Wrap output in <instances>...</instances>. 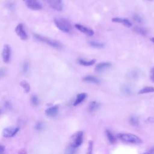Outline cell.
I'll use <instances>...</instances> for the list:
<instances>
[{
    "label": "cell",
    "instance_id": "6da1fadb",
    "mask_svg": "<svg viewBox=\"0 0 154 154\" xmlns=\"http://www.w3.org/2000/svg\"><path fill=\"white\" fill-rule=\"evenodd\" d=\"M118 138L125 143L138 144L142 143L141 139L137 135L131 133H120L117 135Z\"/></svg>",
    "mask_w": 154,
    "mask_h": 154
},
{
    "label": "cell",
    "instance_id": "7a4b0ae2",
    "mask_svg": "<svg viewBox=\"0 0 154 154\" xmlns=\"http://www.w3.org/2000/svg\"><path fill=\"white\" fill-rule=\"evenodd\" d=\"M54 24L60 31L64 32H70L72 26L69 20L63 17L55 18L54 20Z\"/></svg>",
    "mask_w": 154,
    "mask_h": 154
},
{
    "label": "cell",
    "instance_id": "3957f363",
    "mask_svg": "<svg viewBox=\"0 0 154 154\" xmlns=\"http://www.w3.org/2000/svg\"><path fill=\"white\" fill-rule=\"evenodd\" d=\"M34 37L37 40L43 42V43H45V44H46L52 48H54L55 49H61L63 47L62 45L59 42H58L57 40H54L51 38H48L46 37H45V36H43V35H39L37 34H34Z\"/></svg>",
    "mask_w": 154,
    "mask_h": 154
},
{
    "label": "cell",
    "instance_id": "277c9868",
    "mask_svg": "<svg viewBox=\"0 0 154 154\" xmlns=\"http://www.w3.org/2000/svg\"><path fill=\"white\" fill-rule=\"evenodd\" d=\"M82 139L83 132L82 131H79L72 136V140H70V143L69 144H70L75 148L78 147L82 143Z\"/></svg>",
    "mask_w": 154,
    "mask_h": 154
},
{
    "label": "cell",
    "instance_id": "5b68a950",
    "mask_svg": "<svg viewBox=\"0 0 154 154\" xmlns=\"http://www.w3.org/2000/svg\"><path fill=\"white\" fill-rule=\"evenodd\" d=\"M11 56V47L8 45H5L2 52V60L5 63H8L10 61Z\"/></svg>",
    "mask_w": 154,
    "mask_h": 154
},
{
    "label": "cell",
    "instance_id": "8992f818",
    "mask_svg": "<svg viewBox=\"0 0 154 154\" xmlns=\"http://www.w3.org/2000/svg\"><path fill=\"white\" fill-rule=\"evenodd\" d=\"M26 7L32 10H40L42 9V5L38 0H26L25 1Z\"/></svg>",
    "mask_w": 154,
    "mask_h": 154
},
{
    "label": "cell",
    "instance_id": "52a82bcc",
    "mask_svg": "<svg viewBox=\"0 0 154 154\" xmlns=\"http://www.w3.org/2000/svg\"><path fill=\"white\" fill-rule=\"evenodd\" d=\"M15 32L17 36L22 40H25L28 38V35L24 29V26L22 23H19L16 26Z\"/></svg>",
    "mask_w": 154,
    "mask_h": 154
},
{
    "label": "cell",
    "instance_id": "ba28073f",
    "mask_svg": "<svg viewBox=\"0 0 154 154\" xmlns=\"http://www.w3.org/2000/svg\"><path fill=\"white\" fill-rule=\"evenodd\" d=\"M50 7L56 11H61L63 8V0H48Z\"/></svg>",
    "mask_w": 154,
    "mask_h": 154
},
{
    "label": "cell",
    "instance_id": "9c48e42d",
    "mask_svg": "<svg viewBox=\"0 0 154 154\" xmlns=\"http://www.w3.org/2000/svg\"><path fill=\"white\" fill-rule=\"evenodd\" d=\"M19 128L18 127H8L7 128H5L2 131V135L5 137H12L14 136L17 132L19 131Z\"/></svg>",
    "mask_w": 154,
    "mask_h": 154
},
{
    "label": "cell",
    "instance_id": "30bf717a",
    "mask_svg": "<svg viewBox=\"0 0 154 154\" xmlns=\"http://www.w3.org/2000/svg\"><path fill=\"white\" fill-rule=\"evenodd\" d=\"M75 27L78 30L81 31V32H83V33H84L85 34H86L88 36H92L94 34V31L92 29H91L90 28H88V27H86V26H85L84 25H82L81 24L76 23V24H75Z\"/></svg>",
    "mask_w": 154,
    "mask_h": 154
},
{
    "label": "cell",
    "instance_id": "8fae6325",
    "mask_svg": "<svg viewBox=\"0 0 154 154\" xmlns=\"http://www.w3.org/2000/svg\"><path fill=\"white\" fill-rule=\"evenodd\" d=\"M111 20L112 22H114V23H122L126 27H131L132 25V23L127 19H123V18H120V17H113L111 19Z\"/></svg>",
    "mask_w": 154,
    "mask_h": 154
},
{
    "label": "cell",
    "instance_id": "7c38bea8",
    "mask_svg": "<svg viewBox=\"0 0 154 154\" xmlns=\"http://www.w3.org/2000/svg\"><path fill=\"white\" fill-rule=\"evenodd\" d=\"M111 66V64L109 62H102L98 63L95 67V70L97 72H101Z\"/></svg>",
    "mask_w": 154,
    "mask_h": 154
},
{
    "label": "cell",
    "instance_id": "4fadbf2b",
    "mask_svg": "<svg viewBox=\"0 0 154 154\" xmlns=\"http://www.w3.org/2000/svg\"><path fill=\"white\" fill-rule=\"evenodd\" d=\"M58 106L57 105H54L51 106L46 109L45 114L46 116L49 117H54L55 116L58 112Z\"/></svg>",
    "mask_w": 154,
    "mask_h": 154
},
{
    "label": "cell",
    "instance_id": "5bb4252c",
    "mask_svg": "<svg viewBox=\"0 0 154 154\" xmlns=\"http://www.w3.org/2000/svg\"><path fill=\"white\" fill-rule=\"evenodd\" d=\"M82 81L85 82L96 84H98L100 82V80L98 78H97L93 76H90V75H87V76H84L82 78Z\"/></svg>",
    "mask_w": 154,
    "mask_h": 154
},
{
    "label": "cell",
    "instance_id": "9a60e30c",
    "mask_svg": "<svg viewBox=\"0 0 154 154\" xmlns=\"http://www.w3.org/2000/svg\"><path fill=\"white\" fill-rule=\"evenodd\" d=\"M87 94L85 93H79L76 96V97L75 100V102L73 103L74 106H77L79 104H80L81 102H82L86 98Z\"/></svg>",
    "mask_w": 154,
    "mask_h": 154
},
{
    "label": "cell",
    "instance_id": "2e32d148",
    "mask_svg": "<svg viewBox=\"0 0 154 154\" xmlns=\"http://www.w3.org/2000/svg\"><path fill=\"white\" fill-rule=\"evenodd\" d=\"M78 61V63L80 65H82V66H90L93 65L96 63V60L93 59V60H91L87 61V60H84V59H79Z\"/></svg>",
    "mask_w": 154,
    "mask_h": 154
},
{
    "label": "cell",
    "instance_id": "e0dca14e",
    "mask_svg": "<svg viewBox=\"0 0 154 154\" xmlns=\"http://www.w3.org/2000/svg\"><path fill=\"white\" fill-rule=\"evenodd\" d=\"M88 44L94 48H98V49H101L104 47V44L102 42H97V41H93L91 40L88 42Z\"/></svg>",
    "mask_w": 154,
    "mask_h": 154
},
{
    "label": "cell",
    "instance_id": "ac0fdd59",
    "mask_svg": "<svg viewBox=\"0 0 154 154\" xmlns=\"http://www.w3.org/2000/svg\"><path fill=\"white\" fill-rule=\"evenodd\" d=\"M105 134H106V135L107 137V138H108V141L111 143L113 144V143H114L116 141V138L115 136L113 135V134L110 131H109L108 129L106 130Z\"/></svg>",
    "mask_w": 154,
    "mask_h": 154
},
{
    "label": "cell",
    "instance_id": "d6986e66",
    "mask_svg": "<svg viewBox=\"0 0 154 154\" xmlns=\"http://www.w3.org/2000/svg\"><path fill=\"white\" fill-rule=\"evenodd\" d=\"M153 92H154V87H145L141 88L138 91V94H142L153 93Z\"/></svg>",
    "mask_w": 154,
    "mask_h": 154
},
{
    "label": "cell",
    "instance_id": "ffe728a7",
    "mask_svg": "<svg viewBox=\"0 0 154 154\" xmlns=\"http://www.w3.org/2000/svg\"><path fill=\"white\" fill-rule=\"evenodd\" d=\"M99 106V104L97 102L92 101L88 105V109L90 112H93V111H95L96 109H97L98 108Z\"/></svg>",
    "mask_w": 154,
    "mask_h": 154
},
{
    "label": "cell",
    "instance_id": "44dd1931",
    "mask_svg": "<svg viewBox=\"0 0 154 154\" xmlns=\"http://www.w3.org/2000/svg\"><path fill=\"white\" fill-rule=\"evenodd\" d=\"M129 123L134 126H137L139 125V119L135 116H131L129 117Z\"/></svg>",
    "mask_w": 154,
    "mask_h": 154
},
{
    "label": "cell",
    "instance_id": "7402d4cb",
    "mask_svg": "<svg viewBox=\"0 0 154 154\" xmlns=\"http://www.w3.org/2000/svg\"><path fill=\"white\" fill-rule=\"evenodd\" d=\"M20 85L23 88V89L25 90L26 93H28L30 90V85L28 82H27L26 81H22L20 82Z\"/></svg>",
    "mask_w": 154,
    "mask_h": 154
},
{
    "label": "cell",
    "instance_id": "603a6c76",
    "mask_svg": "<svg viewBox=\"0 0 154 154\" xmlns=\"http://www.w3.org/2000/svg\"><path fill=\"white\" fill-rule=\"evenodd\" d=\"M134 30L136 32H137V33H138V34H141V35H146V34H147V31H146L144 28H142V27L135 26V27L134 28Z\"/></svg>",
    "mask_w": 154,
    "mask_h": 154
},
{
    "label": "cell",
    "instance_id": "cb8c5ba5",
    "mask_svg": "<svg viewBox=\"0 0 154 154\" xmlns=\"http://www.w3.org/2000/svg\"><path fill=\"white\" fill-rule=\"evenodd\" d=\"M29 69V63L28 61H25L22 65V71L23 73H26Z\"/></svg>",
    "mask_w": 154,
    "mask_h": 154
},
{
    "label": "cell",
    "instance_id": "d4e9b609",
    "mask_svg": "<svg viewBox=\"0 0 154 154\" xmlns=\"http://www.w3.org/2000/svg\"><path fill=\"white\" fill-rule=\"evenodd\" d=\"M75 149L74 147L69 144L66 149L64 154H75Z\"/></svg>",
    "mask_w": 154,
    "mask_h": 154
},
{
    "label": "cell",
    "instance_id": "484cf974",
    "mask_svg": "<svg viewBox=\"0 0 154 154\" xmlns=\"http://www.w3.org/2000/svg\"><path fill=\"white\" fill-rule=\"evenodd\" d=\"M31 102L34 106H37L39 102L37 96L36 95H32L31 97Z\"/></svg>",
    "mask_w": 154,
    "mask_h": 154
},
{
    "label": "cell",
    "instance_id": "4316f807",
    "mask_svg": "<svg viewBox=\"0 0 154 154\" xmlns=\"http://www.w3.org/2000/svg\"><path fill=\"white\" fill-rule=\"evenodd\" d=\"M122 91L124 94H129L131 93V89L128 85L123 86L122 88Z\"/></svg>",
    "mask_w": 154,
    "mask_h": 154
},
{
    "label": "cell",
    "instance_id": "83f0119b",
    "mask_svg": "<svg viewBox=\"0 0 154 154\" xmlns=\"http://www.w3.org/2000/svg\"><path fill=\"white\" fill-rule=\"evenodd\" d=\"M43 128V124L42 122H38L35 125V128L36 130H42Z\"/></svg>",
    "mask_w": 154,
    "mask_h": 154
},
{
    "label": "cell",
    "instance_id": "f1b7e54d",
    "mask_svg": "<svg viewBox=\"0 0 154 154\" xmlns=\"http://www.w3.org/2000/svg\"><path fill=\"white\" fill-rule=\"evenodd\" d=\"M92 149H93V142L90 141L88 143V147L87 154H91L92 153Z\"/></svg>",
    "mask_w": 154,
    "mask_h": 154
},
{
    "label": "cell",
    "instance_id": "f546056e",
    "mask_svg": "<svg viewBox=\"0 0 154 154\" xmlns=\"http://www.w3.org/2000/svg\"><path fill=\"white\" fill-rule=\"evenodd\" d=\"M150 79L154 83V67L152 68L150 71Z\"/></svg>",
    "mask_w": 154,
    "mask_h": 154
},
{
    "label": "cell",
    "instance_id": "4dcf8cb0",
    "mask_svg": "<svg viewBox=\"0 0 154 154\" xmlns=\"http://www.w3.org/2000/svg\"><path fill=\"white\" fill-rule=\"evenodd\" d=\"M133 19L134 20H135L136 22H138V23H141L142 22V19L141 17H140L137 14H134L133 16Z\"/></svg>",
    "mask_w": 154,
    "mask_h": 154
},
{
    "label": "cell",
    "instance_id": "1f68e13d",
    "mask_svg": "<svg viewBox=\"0 0 154 154\" xmlns=\"http://www.w3.org/2000/svg\"><path fill=\"white\" fill-rule=\"evenodd\" d=\"M5 74V69L1 68V70H0V75H1V77H2Z\"/></svg>",
    "mask_w": 154,
    "mask_h": 154
},
{
    "label": "cell",
    "instance_id": "d6a6232c",
    "mask_svg": "<svg viewBox=\"0 0 154 154\" xmlns=\"http://www.w3.org/2000/svg\"><path fill=\"white\" fill-rule=\"evenodd\" d=\"M18 154H26V152L25 149H21L19 151Z\"/></svg>",
    "mask_w": 154,
    "mask_h": 154
},
{
    "label": "cell",
    "instance_id": "836d02e7",
    "mask_svg": "<svg viewBox=\"0 0 154 154\" xmlns=\"http://www.w3.org/2000/svg\"><path fill=\"white\" fill-rule=\"evenodd\" d=\"M4 147H3L2 145H1V147H0V153L1 154H4Z\"/></svg>",
    "mask_w": 154,
    "mask_h": 154
},
{
    "label": "cell",
    "instance_id": "e575fe53",
    "mask_svg": "<svg viewBox=\"0 0 154 154\" xmlns=\"http://www.w3.org/2000/svg\"><path fill=\"white\" fill-rule=\"evenodd\" d=\"M149 152L150 153H151L152 154H154V147H152V148H151Z\"/></svg>",
    "mask_w": 154,
    "mask_h": 154
},
{
    "label": "cell",
    "instance_id": "d590c367",
    "mask_svg": "<svg viewBox=\"0 0 154 154\" xmlns=\"http://www.w3.org/2000/svg\"><path fill=\"white\" fill-rule=\"evenodd\" d=\"M150 41H151L152 42H153V43H154V37H152V38H150Z\"/></svg>",
    "mask_w": 154,
    "mask_h": 154
},
{
    "label": "cell",
    "instance_id": "8d00e7d4",
    "mask_svg": "<svg viewBox=\"0 0 154 154\" xmlns=\"http://www.w3.org/2000/svg\"><path fill=\"white\" fill-rule=\"evenodd\" d=\"M143 154H152V153H150L149 152H144V153H143Z\"/></svg>",
    "mask_w": 154,
    "mask_h": 154
},
{
    "label": "cell",
    "instance_id": "74e56055",
    "mask_svg": "<svg viewBox=\"0 0 154 154\" xmlns=\"http://www.w3.org/2000/svg\"><path fill=\"white\" fill-rule=\"evenodd\" d=\"M23 1H26V0H23Z\"/></svg>",
    "mask_w": 154,
    "mask_h": 154
}]
</instances>
